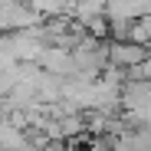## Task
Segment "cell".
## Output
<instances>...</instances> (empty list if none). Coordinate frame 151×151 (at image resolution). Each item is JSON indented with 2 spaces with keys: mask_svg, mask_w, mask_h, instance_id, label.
Segmentation results:
<instances>
[{
  "mask_svg": "<svg viewBox=\"0 0 151 151\" xmlns=\"http://www.w3.org/2000/svg\"><path fill=\"white\" fill-rule=\"evenodd\" d=\"M115 66H138V63H148V53H145V46H135L132 40L128 43H115L112 46V56H109Z\"/></svg>",
  "mask_w": 151,
  "mask_h": 151,
  "instance_id": "obj_1",
  "label": "cell"
},
{
  "mask_svg": "<svg viewBox=\"0 0 151 151\" xmlns=\"http://www.w3.org/2000/svg\"><path fill=\"white\" fill-rule=\"evenodd\" d=\"M43 66L53 69V72H69L76 66V59L66 53V49H46V53H43Z\"/></svg>",
  "mask_w": 151,
  "mask_h": 151,
  "instance_id": "obj_2",
  "label": "cell"
}]
</instances>
